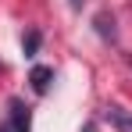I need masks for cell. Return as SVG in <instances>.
<instances>
[{
  "label": "cell",
  "mask_w": 132,
  "mask_h": 132,
  "mask_svg": "<svg viewBox=\"0 0 132 132\" xmlns=\"http://www.w3.org/2000/svg\"><path fill=\"white\" fill-rule=\"evenodd\" d=\"M104 118H107L118 132H132V114H129L125 107H107V114H104Z\"/></svg>",
  "instance_id": "cell-3"
},
{
  "label": "cell",
  "mask_w": 132,
  "mask_h": 132,
  "mask_svg": "<svg viewBox=\"0 0 132 132\" xmlns=\"http://www.w3.org/2000/svg\"><path fill=\"white\" fill-rule=\"evenodd\" d=\"M96 25H100V36H107V39H114V18L107 22V14H96Z\"/></svg>",
  "instance_id": "cell-5"
},
{
  "label": "cell",
  "mask_w": 132,
  "mask_h": 132,
  "mask_svg": "<svg viewBox=\"0 0 132 132\" xmlns=\"http://www.w3.org/2000/svg\"><path fill=\"white\" fill-rule=\"evenodd\" d=\"M68 4H71L75 11H82V4H86V0H68Z\"/></svg>",
  "instance_id": "cell-6"
},
{
  "label": "cell",
  "mask_w": 132,
  "mask_h": 132,
  "mask_svg": "<svg viewBox=\"0 0 132 132\" xmlns=\"http://www.w3.org/2000/svg\"><path fill=\"white\" fill-rule=\"evenodd\" d=\"M50 79H54V68H46V64H36L29 71V82H32L36 93H46V89H50Z\"/></svg>",
  "instance_id": "cell-2"
},
{
  "label": "cell",
  "mask_w": 132,
  "mask_h": 132,
  "mask_svg": "<svg viewBox=\"0 0 132 132\" xmlns=\"http://www.w3.org/2000/svg\"><path fill=\"white\" fill-rule=\"evenodd\" d=\"M39 43H43L39 29H29V32H25V39H22V50H25V57H36V50H39Z\"/></svg>",
  "instance_id": "cell-4"
},
{
  "label": "cell",
  "mask_w": 132,
  "mask_h": 132,
  "mask_svg": "<svg viewBox=\"0 0 132 132\" xmlns=\"http://www.w3.org/2000/svg\"><path fill=\"white\" fill-rule=\"evenodd\" d=\"M7 111H11V121H7L11 132H32V114H29V107H25L18 96L7 100Z\"/></svg>",
  "instance_id": "cell-1"
}]
</instances>
